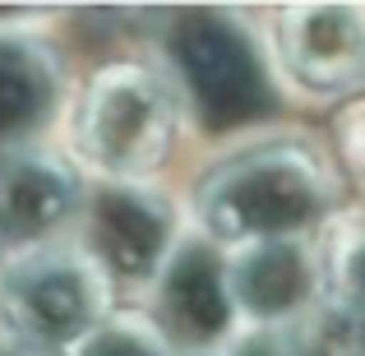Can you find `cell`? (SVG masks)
Here are the masks:
<instances>
[{
	"instance_id": "cell-1",
	"label": "cell",
	"mask_w": 365,
	"mask_h": 356,
	"mask_svg": "<svg viewBox=\"0 0 365 356\" xmlns=\"http://www.w3.org/2000/svg\"><path fill=\"white\" fill-rule=\"evenodd\" d=\"M338 199L329 162L296 139L255 143L232 153L199 180V223L217 245L292 240L324 223Z\"/></svg>"
},
{
	"instance_id": "cell-2",
	"label": "cell",
	"mask_w": 365,
	"mask_h": 356,
	"mask_svg": "<svg viewBox=\"0 0 365 356\" xmlns=\"http://www.w3.org/2000/svg\"><path fill=\"white\" fill-rule=\"evenodd\" d=\"M162 56L171 65V93L208 130H236L277 107L255 37L222 9H180L162 28Z\"/></svg>"
},
{
	"instance_id": "cell-3",
	"label": "cell",
	"mask_w": 365,
	"mask_h": 356,
	"mask_svg": "<svg viewBox=\"0 0 365 356\" xmlns=\"http://www.w3.org/2000/svg\"><path fill=\"white\" fill-rule=\"evenodd\" d=\"M111 283L83 245H42L0 268V320L9 338L37 352H79L107 324Z\"/></svg>"
},
{
	"instance_id": "cell-4",
	"label": "cell",
	"mask_w": 365,
	"mask_h": 356,
	"mask_svg": "<svg viewBox=\"0 0 365 356\" xmlns=\"http://www.w3.org/2000/svg\"><path fill=\"white\" fill-rule=\"evenodd\" d=\"M176 93L148 65H107L79 107V148L111 180H139L167 162L176 139Z\"/></svg>"
},
{
	"instance_id": "cell-5",
	"label": "cell",
	"mask_w": 365,
	"mask_h": 356,
	"mask_svg": "<svg viewBox=\"0 0 365 356\" xmlns=\"http://www.w3.org/2000/svg\"><path fill=\"white\" fill-rule=\"evenodd\" d=\"M176 240L171 204L139 180H107L83 199V255L107 283L153 287Z\"/></svg>"
},
{
	"instance_id": "cell-6",
	"label": "cell",
	"mask_w": 365,
	"mask_h": 356,
	"mask_svg": "<svg viewBox=\"0 0 365 356\" xmlns=\"http://www.w3.org/2000/svg\"><path fill=\"white\" fill-rule=\"evenodd\" d=\"M232 324L236 305L227 287V259L208 236H180L153 283V333L176 356L222 347Z\"/></svg>"
},
{
	"instance_id": "cell-7",
	"label": "cell",
	"mask_w": 365,
	"mask_h": 356,
	"mask_svg": "<svg viewBox=\"0 0 365 356\" xmlns=\"http://www.w3.org/2000/svg\"><path fill=\"white\" fill-rule=\"evenodd\" d=\"M227 287L236 315H245L264 333H277L324 301L319 255L301 236L241 245V255L227 264Z\"/></svg>"
},
{
	"instance_id": "cell-8",
	"label": "cell",
	"mask_w": 365,
	"mask_h": 356,
	"mask_svg": "<svg viewBox=\"0 0 365 356\" xmlns=\"http://www.w3.org/2000/svg\"><path fill=\"white\" fill-rule=\"evenodd\" d=\"M277 51L301 88L351 93L365 83V14L347 5H296L277 14Z\"/></svg>"
},
{
	"instance_id": "cell-9",
	"label": "cell",
	"mask_w": 365,
	"mask_h": 356,
	"mask_svg": "<svg viewBox=\"0 0 365 356\" xmlns=\"http://www.w3.org/2000/svg\"><path fill=\"white\" fill-rule=\"evenodd\" d=\"M83 208V180L46 148L0 153V245H33Z\"/></svg>"
},
{
	"instance_id": "cell-10",
	"label": "cell",
	"mask_w": 365,
	"mask_h": 356,
	"mask_svg": "<svg viewBox=\"0 0 365 356\" xmlns=\"http://www.w3.org/2000/svg\"><path fill=\"white\" fill-rule=\"evenodd\" d=\"M61 65L42 42L0 33V153L33 148L61 111Z\"/></svg>"
},
{
	"instance_id": "cell-11",
	"label": "cell",
	"mask_w": 365,
	"mask_h": 356,
	"mask_svg": "<svg viewBox=\"0 0 365 356\" xmlns=\"http://www.w3.org/2000/svg\"><path fill=\"white\" fill-rule=\"evenodd\" d=\"M324 273V305L365 342V218L342 223L329 240V255L319 259Z\"/></svg>"
},
{
	"instance_id": "cell-12",
	"label": "cell",
	"mask_w": 365,
	"mask_h": 356,
	"mask_svg": "<svg viewBox=\"0 0 365 356\" xmlns=\"http://www.w3.org/2000/svg\"><path fill=\"white\" fill-rule=\"evenodd\" d=\"M74 356H171V352L143 324H102Z\"/></svg>"
},
{
	"instance_id": "cell-13",
	"label": "cell",
	"mask_w": 365,
	"mask_h": 356,
	"mask_svg": "<svg viewBox=\"0 0 365 356\" xmlns=\"http://www.w3.org/2000/svg\"><path fill=\"white\" fill-rule=\"evenodd\" d=\"M227 356H305V352L296 347L287 333H264V329H255L250 338L232 342V352H227Z\"/></svg>"
},
{
	"instance_id": "cell-14",
	"label": "cell",
	"mask_w": 365,
	"mask_h": 356,
	"mask_svg": "<svg viewBox=\"0 0 365 356\" xmlns=\"http://www.w3.org/2000/svg\"><path fill=\"white\" fill-rule=\"evenodd\" d=\"M351 153H356V162H361V171H365V111L351 121Z\"/></svg>"
},
{
	"instance_id": "cell-15",
	"label": "cell",
	"mask_w": 365,
	"mask_h": 356,
	"mask_svg": "<svg viewBox=\"0 0 365 356\" xmlns=\"http://www.w3.org/2000/svg\"><path fill=\"white\" fill-rule=\"evenodd\" d=\"M0 356H51V352H37V347H24L14 338H0Z\"/></svg>"
},
{
	"instance_id": "cell-16",
	"label": "cell",
	"mask_w": 365,
	"mask_h": 356,
	"mask_svg": "<svg viewBox=\"0 0 365 356\" xmlns=\"http://www.w3.org/2000/svg\"><path fill=\"white\" fill-rule=\"evenodd\" d=\"M356 356H365V342H356Z\"/></svg>"
}]
</instances>
